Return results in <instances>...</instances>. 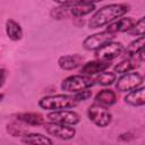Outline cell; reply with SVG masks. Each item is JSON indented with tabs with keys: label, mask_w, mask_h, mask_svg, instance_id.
I'll return each mask as SVG.
<instances>
[{
	"label": "cell",
	"mask_w": 145,
	"mask_h": 145,
	"mask_svg": "<svg viewBox=\"0 0 145 145\" xmlns=\"http://www.w3.org/2000/svg\"><path fill=\"white\" fill-rule=\"evenodd\" d=\"M140 63L138 62V61H136L134 58H131V57H129L128 59H123V60H121L119 63H117L116 66H114V68H113V72L114 74H125V72H128V71H130L131 69H134V68H136V67H138Z\"/></svg>",
	"instance_id": "19"
},
{
	"label": "cell",
	"mask_w": 145,
	"mask_h": 145,
	"mask_svg": "<svg viewBox=\"0 0 145 145\" xmlns=\"http://www.w3.org/2000/svg\"><path fill=\"white\" fill-rule=\"evenodd\" d=\"M22 143L24 144H53V140L50 139L49 137L42 135V134H36V133H31V134H24L22 136Z\"/></svg>",
	"instance_id": "18"
},
{
	"label": "cell",
	"mask_w": 145,
	"mask_h": 145,
	"mask_svg": "<svg viewBox=\"0 0 145 145\" xmlns=\"http://www.w3.org/2000/svg\"><path fill=\"white\" fill-rule=\"evenodd\" d=\"M95 84V79L88 75H72L67 78H65L61 83V89L69 92V93H76L82 89H86L92 87Z\"/></svg>",
	"instance_id": "3"
},
{
	"label": "cell",
	"mask_w": 145,
	"mask_h": 145,
	"mask_svg": "<svg viewBox=\"0 0 145 145\" xmlns=\"http://www.w3.org/2000/svg\"><path fill=\"white\" fill-rule=\"evenodd\" d=\"M7 131H8L11 136H14V137H16V136H23L24 134H26L25 130H24V128H23L20 125L16 123V122L9 123V125L7 126Z\"/></svg>",
	"instance_id": "22"
},
{
	"label": "cell",
	"mask_w": 145,
	"mask_h": 145,
	"mask_svg": "<svg viewBox=\"0 0 145 145\" xmlns=\"http://www.w3.org/2000/svg\"><path fill=\"white\" fill-rule=\"evenodd\" d=\"M116 78H117V76L114 72L104 70V71L99 72L94 79H95V83H97L102 86H108V85H111L113 82H116Z\"/></svg>",
	"instance_id": "21"
},
{
	"label": "cell",
	"mask_w": 145,
	"mask_h": 145,
	"mask_svg": "<svg viewBox=\"0 0 145 145\" xmlns=\"http://www.w3.org/2000/svg\"><path fill=\"white\" fill-rule=\"evenodd\" d=\"M46 118L50 121L63 123V125H69V126H75L80 121L78 113H76L72 110H67V109L51 111L50 113H48Z\"/></svg>",
	"instance_id": "8"
},
{
	"label": "cell",
	"mask_w": 145,
	"mask_h": 145,
	"mask_svg": "<svg viewBox=\"0 0 145 145\" xmlns=\"http://www.w3.org/2000/svg\"><path fill=\"white\" fill-rule=\"evenodd\" d=\"M95 102L103 106H111L117 102V95L112 89H102L95 95Z\"/></svg>",
	"instance_id": "15"
},
{
	"label": "cell",
	"mask_w": 145,
	"mask_h": 145,
	"mask_svg": "<svg viewBox=\"0 0 145 145\" xmlns=\"http://www.w3.org/2000/svg\"><path fill=\"white\" fill-rule=\"evenodd\" d=\"M87 117L88 119L97 127H106L112 121V114L106 109V106L100 104H93L87 109Z\"/></svg>",
	"instance_id": "4"
},
{
	"label": "cell",
	"mask_w": 145,
	"mask_h": 145,
	"mask_svg": "<svg viewBox=\"0 0 145 145\" xmlns=\"http://www.w3.org/2000/svg\"><path fill=\"white\" fill-rule=\"evenodd\" d=\"M17 120L22 121L24 123H27L29 126H41L43 125L44 121V117L40 113L36 112H24V113H18L16 114Z\"/></svg>",
	"instance_id": "14"
},
{
	"label": "cell",
	"mask_w": 145,
	"mask_h": 145,
	"mask_svg": "<svg viewBox=\"0 0 145 145\" xmlns=\"http://www.w3.org/2000/svg\"><path fill=\"white\" fill-rule=\"evenodd\" d=\"M68 8H69V15L74 17H83L94 11L95 5L94 3H76V5H68Z\"/></svg>",
	"instance_id": "16"
},
{
	"label": "cell",
	"mask_w": 145,
	"mask_h": 145,
	"mask_svg": "<svg viewBox=\"0 0 145 145\" xmlns=\"http://www.w3.org/2000/svg\"><path fill=\"white\" fill-rule=\"evenodd\" d=\"M144 43H145V37H144V35H140L138 39L131 41V42L127 45V48H126L123 51H125L128 56H133V54H135V53H137L138 51H140V50L144 49Z\"/></svg>",
	"instance_id": "20"
},
{
	"label": "cell",
	"mask_w": 145,
	"mask_h": 145,
	"mask_svg": "<svg viewBox=\"0 0 145 145\" xmlns=\"http://www.w3.org/2000/svg\"><path fill=\"white\" fill-rule=\"evenodd\" d=\"M6 34L11 41H19L23 37L22 26L14 19H8L6 22Z\"/></svg>",
	"instance_id": "17"
},
{
	"label": "cell",
	"mask_w": 145,
	"mask_h": 145,
	"mask_svg": "<svg viewBox=\"0 0 145 145\" xmlns=\"http://www.w3.org/2000/svg\"><path fill=\"white\" fill-rule=\"evenodd\" d=\"M60 5H76V3H96L102 0H53Z\"/></svg>",
	"instance_id": "24"
},
{
	"label": "cell",
	"mask_w": 145,
	"mask_h": 145,
	"mask_svg": "<svg viewBox=\"0 0 145 145\" xmlns=\"http://www.w3.org/2000/svg\"><path fill=\"white\" fill-rule=\"evenodd\" d=\"M130 10V6L127 3H111L100 8L88 20L89 28H97L122 17Z\"/></svg>",
	"instance_id": "1"
},
{
	"label": "cell",
	"mask_w": 145,
	"mask_h": 145,
	"mask_svg": "<svg viewBox=\"0 0 145 145\" xmlns=\"http://www.w3.org/2000/svg\"><path fill=\"white\" fill-rule=\"evenodd\" d=\"M3 99V94L2 93H0V102H1V100Z\"/></svg>",
	"instance_id": "27"
},
{
	"label": "cell",
	"mask_w": 145,
	"mask_h": 145,
	"mask_svg": "<svg viewBox=\"0 0 145 145\" xmlns=\"http://www.w3.org/2000/svg\"><path fill=\"white\" fill-rule=\"evenodd\" d=\"M78 103L79 102L76 100L75 95L57 94V95H49L42 97L39 101V106L48 111H57V110L75 108Z\"/></svg>",
	"instance_id": "2"
},
{
	"label": "cell",
	"mask_w": 145,
	"mask_h": 145,
	"mask_svg": "<svg viewBox=\"0 0 145 145\" xmlns=\"http://www.w3.org/2000/svg\"><path fill=\"white\" fill-rule=\"evenodd\" d=\"M135 22L136 20L133 17H120L109 23L105 31L112 34H117L120 32H128L133 28V26L135 25Z\"/></svg>",
	"instance_id": "10"
},
{
	"label": "cell",
	"mask_w": 145,
	"mask_h": 145,
	"mask_svg": "<svg viewBox=\"0 0 145 145\" xmlns=\"http://www.w3.org/2000/svg\"><path fill=\"white\" fill-rule=\"evenodd\" d=\"M130 32L133 34H136V35H144V32H145V18L142 17L139 18L138 20L135 22V25L133 26V28L130 29Z\"/></svg>",
	"instance_id": "23"
},
{
	"label": "cell",
	"mask_w": 145,
	"mask_h": 145,
	"mask_svg": "<svg viewBox=\"0 0 145 145\" xmlns=\"http://www.w3.org/2000/svg\"><path fill=\"white\" fill-rule=\"evenodd\" d=\"M113 37H114V34L109 33L106 31L101 32V33H95V34L88 35L86 39H84L83 46L88 51H95L99 48H101L102 45H104L105 43L112 41Z\"/></svg>",
	"instance_id": "9"
},
{
	"label": "cell",
	"mask_w": 145,
	"mask_h": 145,
	"mask_svg": "<svg viewBox=\"0 0 145 145\" xmlns=\"http://www.w3.org/2000/svg\"><path fill=\"white\" fill-rule=\"evenodd\" d=\"M111 66L110 61H101V60H93V61H88L86 63H84L80 68V72L83 75H95L99 74L101 71L106 70L109 67Z\"/></svg>",
	"instance_id": "12"
},
{
	"label": "cell",
	"mask_w": 145,
	"mask_h": 145,
	"mask_svg": "<svg viewBox=\"0 0 145 145\" xmlns=\"http://www.w3.org/2000/svg\"><path fill=\"white\" fill-rule=\"evenodd\" d=\"M125 102L131 106H142L145 104V88L143 86L131 89L125 96Z\"/></svg>",
	"instance_id": "13"
},
{
	"label": "cell",
	"mask_w": 145,
	"mask_h": 145,
	"mask_svg": "<svg viewBox=\"0 0 145 145\" xmlns=\"http://www.w3.org/2000/svg\"><path fill=\"white\" fill-rule=\"evenodd\" d=\"M6 77H7V70L6 69H0V87L5 84Z\"/></svg>",
	"instance_id": "26"
},
{
	"label": "cell",
	"mask_w": 145,
	"mask_h": 145,
	"mask_svg": "<svg viewBox=\"0 0 145 145\" xmlns=\"http://www.w3.org/2000/svg\"><path fill=\"white\" fill-rule=\"evenodd\" d=\"M91 96H92V92H91L88 88L82 89V91L75 93V97H76V100H77L78 102H80V101H86V100H88Z\"/></svg>",
	"instance_id": "25"
},
{
	"label": "cell",
	"mask_w": 145,
	"mask_h": 145,
	"mask_svg": "<svg viewBox=\"0 0 145 145\" xmlns=\"http://www.w3.org/2000/svg\"><path fill=\"white\" fill-rule=\"evenodd\" d=\"M143 84V76L139 72L133 71V72H125L120 78H118L116 83V88L119 92H129L131 89H135Z\"/></svg>",
	"instance_id": "7"
},
{
	"label": "cell",
	"mask_w": 145,
	"mask_h": 145,
	"mask_svg": "<svg viewBox=\"0 0 145 145\" xmlns=\"http://www.w3.org/2000/svg\"><path fill=\"white\" fill-rule=\"evenodd\" d=\"M125 48L120 42L110 41L95 50V59L101 61H111L122 54Z\"/></svg>",
	"instance_id": "5"
},
{
	"label": "cell",
	"mask_w": 145,
	"mask_h": 145,
	"mask_svg": "<svg viewBox=\"0 0 145 145\" xmlns=\"http://www.w3.org/2000/svg\"><path fill=\"white\" fill-rule=\"evenodd\" d=\"M84 58L77 53L75 54H67V56H61L58 59V66L63 69V70H72L78 68L79 66L83 65Z\"/></svg>",
	"instance_id": "11"
},
{
	"label": "cell",
	"mask_w": 145,
	"mask_h": 145,
	"mask_svg": "<svg viewBox=\"0 0 145 145\" xmlns=\"http://www.w3.org/2000/svg\"><path fill=\"white\" fill-rule=\"evenodd\" d=\"M42 126H43V128L45 129V131L48 134H50L51 136H54L59 139L68 140V139L74 138L75 135H76V129L72 126H69V125H63V123L49 121V122H44Z\"/></svg>",
	"instance_id": "6"
}]
</instances>
